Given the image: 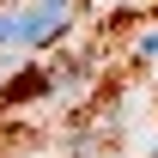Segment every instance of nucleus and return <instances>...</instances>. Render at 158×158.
I'll list each match as a JSON object with an SVG mask.
<instances>
[{
    "label": "nucleus",
    "instance_id": "f257e3e1",
    "mask_svg": "<svg viewBox=\"0 0 158 158\" xmlns=\"http://www.w3.org/2000/svg\"><path fill=\"white\" fill-rule=\"evenodd\" d=\"M67 31V6L61 0H24V6H0V55H24L43 49Z\"/></svg>",
    "mask_w": 158,
    "mask_h": 158
}]
</instances>
